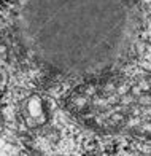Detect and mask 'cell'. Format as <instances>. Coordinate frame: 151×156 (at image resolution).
Here are the masks:
<instances>
[{
  "label": "cell",
  "mask_w": 151,
  "mask_h": 156,
  "mask_svg": "<svg viewBox=\"0 0 151 156\" xmlns=\"http://www.w3.org/2000/svg\"><path fill=\"white\" fill-rule=\"evenodd\" d=\"M129 94H131V96H134L135 99H137V97H140L143 93H142V89L139 88V84H135V86H132V88H129Z\"/></svg>",
  "instance_id": "cell-3"
},
{
  "label": "cell",
  "mask_w": 151,
  "mask_h": 156,
  "mask_svg": "<svg viewBox=\"0 0 151 156\" xmlns=\"http://www.w3.org/2000/svg\"><path fill=\"white\" fill-rule=\"evenodd\" d=\"M137 102L139 105L143 108V107H151V94L148 93H143L140 97H137Z\"/></svg>",
  "instance_id": "cell-1"
},
{
  "label": "cell",
  "mask_w": 151,
  "mask_h": 156,
  "mask_svg": "<svg viewBox=\"0 0 151 156\" xmlns=\"http://www.w3.org/2000/svg\"><path fill=\"white\" fill-rule=\"evenodd\" d=\"M135 101H137V99H135L134 96H131L129 93L124 94V96H119V104L121 105H134Z\"/></svg>",
  "instance_id": "cell-2"
},
{
  "label": "cell",
  "mask_w": 151,
  "mask_h": 156,
  "mask_svg": "<svg viewBox=\"0 0 151 156\" xmlns=\"http://www.w3.org/2000/svg\"><path fill=\"white\" fill-rule=\"evenodd\" d=\"M139 88L142 89V93H149V91H151V84L148 81H140L139 83Z\"/></svg>",
  "instance_id": "cell-4"
}]
</instances>
